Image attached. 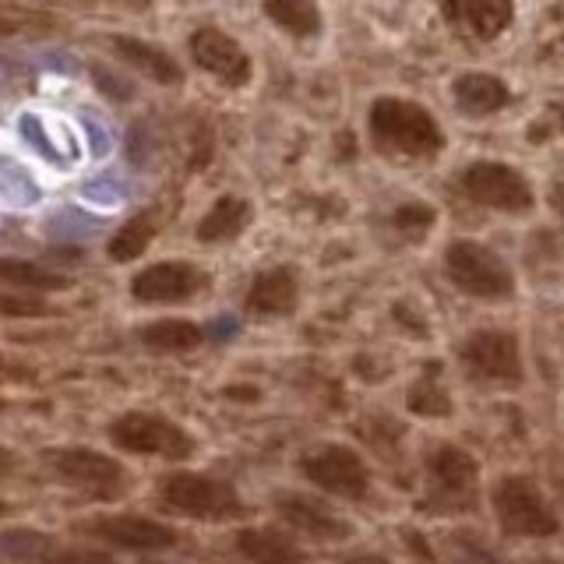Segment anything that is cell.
<instances>
[{
  "mask_svg": "<svg viewBox=\"0 0 564 564\" xmlns=\"http://www.w3.org/2000/svg\"><path fill=\"white\" fill-rule=\"evenodd\" d=\"M261 11L293 40H317L325 29V14L317 0H261Z\"/></svg>",
  "mask_w": 564,
  "mask_h": 564,
  "instance_id": "44dd1931",
  "label": "cell"
},
{
  "mask_svg": "<svg viewBox=\"0 0 564 564\" xmlns=\"http://www.w3.org/2000/svg\"><path fill=\"white\" fill-rule=\"evenodd\" d=\"M543 564H554V561H543Z\"/></svg>",
  "mask_w": 564,
  "mask_h": 564,
  "instance_id": "836d02e7",
  "label": "cell"
},
{
  "mask_svg": "<svg viewBox=\"0 0 564 564\" xmlns=\"http://www.w3.org/2000/svg\"><path fill=\"white\" fill-rule=\"evenodd\" d=\"M0 282H8V286H18L25 293H57L70 286L67 275L40 269V264H32V261H18V258H0Z\"/></svg>",
  "mask_w": 564,
  "mask_h": 564,
  "instance_id": "d4e9b609",
  "label": "cell"
},
{
  "mask_svg": "<svg viewBox=\"0 0 564 564\" xmlns=\"http://www.w3.org/2000/svg\"><path fill=\"white\" fill-rule=\"evenodd\" d=\"M155 498L163 505V511L181 519L229 522V519L247 516L237 487L205 473H166L155 487Z\"/></svg>",
  "mask_w": 564,
  "mask_h": 564,
  "instance_id": "3957f363",
  "label": "cell"
},
{
  "mask_svg": "<svg viewBox=\"0 0 564 564\" xmlns=\"http://www.w3.org/2000/svg\"><path fill=\"white\" fill-rule=\"evenodd\" d=\"M46 564H117V561L106 554H96V551H61V554L46 557Z\"/></svg>",
  "mask_w": 564,
  "mask_h": 564,
  "instance_id": "f546056e",
  "label": "cell"
},
{
  "mask_svg": "<svg viewBox=\"0 0 564 564\" xmlns=\"http://www.w3.org/2000/svg\"><path fill=\"white\" fill-rule=\"evenodd\" d=\"M8 466H11V452L0 445V469H8Z\"/></svg>",
  "mask_w": 564,
  "mask_h": 564,
  "instance_id": "4dcf8cb0",
  "label": "cell"
},
{
  "mask_svg": "<svg viewBox=\"0 0 564 564\" xmlns=\"http://www.w3.org/2000/svg\"><path fill=\"white\" fill-rule=\"evenodd\" d=\"M300 473H304L314 487L335 494V498L360 501L364 494L370 490V469H367V463L352 448H346V445L311 448L304 458H300Z\"/></svg>",
  "mask_w": 564,
  "mask_h": 564,
  "instance_id": "30bf717a",
  "label": "cell"
},
{
  "mask_svg": "<svg viewBox=\"0 0 564 564\" xmlns=\"http://www.w3.org/2000/svg\"><path fill=\"white\" fill-rule=\"evenodd\" d=\"M254 223V205L247 198H237V194H223V198H216L205 216L198 219V226H194V237H198V243H234L247 226Z\"/></svg>",
  "mask_w": 564,
  "mask_h": 564,
  "instance_id": "ffe728a7",
  "label": "cell"
},
{
  "mask_svg": "<svg viewBox=\"0 0 564 564\" xmlns=\"http://www.w3.org/2000/svg\"><path fill=\"white\" fill-rule=\"evenodd\" d=\"M405 405H410L413 416H452V395L448 388L441 384V364L431 360L427 367H423V375L410 384V395H405Z\"/></svg>",
  "mask_w": 564,
  "mask_h": 564,
  "instance_id": "cb8c5ba5",
  "label": "cell"
},
{
  "mask_svg": "<svg viewBox=\"0 0 564 564\" xmlns=\"http://www.w3.org/2000/svg\"><path fill=\"white\" fill-rule=\"evenodd\" d=\"M78 533L106 540L113 546H123V551H170L176 543V533L163 522L152 519H138V516H99L75 525Z\"/></svg>",
  "mask_w": 564,
  "mask_h": 564,
  "instance_id": "5bb4252c",
  "label": "cell"
},
{
  "mask_svg": "<svg viewBox=\"0 0 564 564\" xmlns=\"http://www.w3.org/2000/svg\"><path fill=\"white\" fill-rule=\"evenodd\" d=\"M448 557L455 564H501V557L494 554L487 543H480L476 533H452L448 536Z\"/></svg>",
  "mask_w": 564,
  "mask_h": 564,
  "instance_id": "4316f807",
  "label": "cell"
},
{
  "mask_svg": "<svg viewBox=\"0 0 564 564\" xmlns=\"http://www.w3.org/2000/svg\"><path fill=\"white\" fill-rule=\"evenodd\" d=\"M0 367H4V357H0Z\"/></svg>",
  "mask_w": 564,
  "mask_h": 564,
  "instance_id": "d6a6232c",
  "label": "cell"
},
{
  "mask_svg": "<svg viewBox=\"0 0 564 564\" xmlns=\"http://www.w3.org/2000/svg\"><path fill=\"white\" fill-rule=\"evenodd\" d=\"M4 511H8V505H4V501H0V516H4Z\"/></svg>",
  "mask_w": 564,
  "mask_h": 564,
  "instance_id": "1f68e13d",
  "label": "cell"
},
{
  "mask_svg": "<svg viewBox=\"0 0 564 564\" xmlns=\"http://www.w3.org/2000/svg\"><path fill=\"white\" fill-rule=\"evenodd\" d=\"M110 50L117 53V57L128 64L131 70H138L141 78H149L155 85H181L184 82V70L181 64H176L170 53L163 46H155L149 40H138V35H110Z\"/></svg>",
  "mask_w": 564,
  "mask_h": 564,
  "instance_id": "e0dca14e",
  "label": "cell"
},
{
  "mask_svg": "<svg viewBox=\"0 0 564 564\" xmlns=\"http://www.w3.org/2000/svg\"><path fill=\"white\" fill-rule=\"evenodd\" d=\"M458 360H463L466 375L473 381L498 384V388H519L525 378L522 367V346L519 335L508 328H476L458 346Z\"/></svg>",
  "mask_w": 564,
  "mask_h": 564,
  "instance_id": "8992f818",
  "label": "cell"
},
{
  "mask_svg": "<svg viewBox=\"0 0 564 564\" xmlns=\"http://www.w3.org/2000/svg\"><path fill=\"white\" fill-rule=\"evenodd\" d=\"M448 29L473 43H494L516 22V0H441Z\"/></svg>",
  "mask_w": 564,
  "mask_h": 564,
  "instance_id": "4fadbf2b",
  "label": "cell"
},
{
  "mask_svg": "<svg viewBox=\"0 0 564 564\" xmlns=\"http://www.w3.org/2000/svg\"><path fill=\"white\" fill-rule=\"evenodd\" d=\"M392 229L399 237H405L410 243H416V240H423L434 229V223H437V208L434 205H423V202H405V205H399L395 212H392Z\"/></svg>",
  "mask_w": 564,
  "mask_h": 564,
  "instance_id": "484cf974",
  "label": "cell"
},
{
  "mask_svg": "<svg viewBox=\"0 0 564 564\" xmlns=\"http://www.w3.org/2000/svg\"><path fill=\"white\" fill-rule=\"evenodd\" d=\"M427 473H431V484L441 498H473V487H476V476H480V463L458 445H441L431 458H427Z\"/></svg>",
  "mask_w": 564,
  "mask_h": 564,
  "instance_id": "ac0fdd59",
  "label": "cell"
},
{
  "mask_svg": "<svg viewBox=\"0 0 564 564\" xmlns=\"http://www.w3.org/2000/svg\"><path fill=\"white\" fill-rule=\"evenodd\" d=\"M61 8H106V11H145L149 0H50Z\"/></svg>",
  "mask_w": 564,
  "mask_h": 564,
  "instance_id": "f1b7e54d",
  "label": "cell"
},
{
  "mask_svg": "<svg viewBox=\"0 0 564 564\" xmlns=\"http://www.w3.org/2000/svg\"><path fill=\"white\" fill-rule=\"evenodd\" d=\"M187 50H191V61L226 88H243L254 75L251 53L240 46L237 35H229L216 25L194 29L187 40Z\"/></svg>",
  "mask_w": 564,
  "mask_h": 564,
  "instance_id": "8fae6325",
  "label": "cell"
},
{
  "mask_svg": "<svg viewBox=\"0 0 564 564\" xmlns=\"http://www.w3.org/2000/svg\"><path fill=\"white\" fill-rule=\"evenodd\" d=\"M237 551L254 564H304L300 543L279 529H243L237 533Z\"/></svg>",
  "mask_w": 564,
  "mask_h": 564,
  "instance_id": "7402d4cb",
  "label": "cell"
},
{
  "mask_svg": "<svg viewBox=\"0 0 564 564\" xmlns=\"http://www.w3.org/2000/svg\"><path fill=\"white\" fill-rule=\"evenodd\" d=\"M110 441L120 452H131V455H155V458H170V463H184V458L194 455V437L159 413H141L131 410L117 416L110 427H106Z\"/></svg>",
  "mask_w": 564,
  "mask_h": 564,
  "instance_id": "ba28073f",
  "label": "cell"
},
{
  "mask_svg": "<svg viewBox=\"0 0 564 564\" xmlns=\"http://www.w3.org/2000/svg\"><path fill=\"white\" fill-rule=\"evenodd\" d=\"M0 314H4V317H43V314H50V307L35 293L0 290Z\"/></svg>",
  "mask_w": 564,
  "mask_h": 564,
  "instance_id": "83f0119b",
  "label": "cell"
},
{
  "mask_svg": "<svg viewBox=\"0 0 564 564\" xmlns=\"http://www.w3.org/2000/svg\"><path fill=\"white\" fill-rule=\"evenodd\" d=\"M170 219L173 216H170L166 205H149V208L134 212V216L110 237V243H106V254H110V261H117V264L138 261L141 254L149 251V243L159 237V229H163Z\"/></svg>",
  "mask_w": 564,
  "mask_h": 564,
  "instance_id": "d6986e66",
  "label": "cell"
},
{
  "mask_svg": "<svg viewBox=\"0 0 564 564\" xmlns=\"http://www.w3.org/2000/svg\"><path fill=\"white\" fill-rule=\"evenodd\" d=\"M279 519L293 525L296 533H304L311 540H322V543H339L352 536V525L349 519H343L339 511L332 505L311 498V494H296V490H282L272 498Z\"/></svg>",
  "mask_w": 564,
  "mask_h": 564,
  "instance_id": "7c38bea8",
  "label": "cell"
},
{
  "mask_svg": "<svg viewBox=\"0 0 564 564\" xmlns=\"http://www.w3.org/2000/svg\"><path fill=\"white\" fill-rule=\"evenodd\" d=\"M138 339L152 352H191L205 343V328L187 317H159L138 332Z\"/></svg>",
  "mask_w": 564,
  "mask_h": 564,
  "instance_id": "603a6c76",
  "label": "cell"
},
{
  "mask_svg": "<svg viewBox=\"0 0 564 564\" xmlns=\"http://www.w3.org/2000/svg\"><path fill=\"white\" fill-rule=\"evenodd\" d=\"M367 134L384 159H402V163H431L448 145L441 120L423 102L405 96H378L370 102Z\"/></svg>",
  "mask_w": 564,
  "mask_h": 564,
  "instance_id": "6da1fadb",
  "label": "cell"
},
{
  "mask_svg": "<svg viewBox=\"0 0 564 564\" xmlns=\"http://www.w3.org/2000/svg\"><path fill=\"white\" fill-rule=\"evenodd\" d=\"M458 187H463V194L473 205L505 212V216H525V212L536 208L533 184H529L516 166L494 163V159H476V163H469L463 176H458Z\"/></svg>",
  "mask_w": 564,
  "mask_h": 564,
  "instance_id": "5b68a950",
  "label": "cell"
},
{
  "mask_svg": "<svg viewBox=\"0 0 564 564\" xmlns=\"http://www.w3.org/2000/svg\"><path fill=\"white\" fill-rule=\"evenodd\" d=\"M452 99H455V110L463 117L484 120V117L508 110L511 88L505 78L490 75V70H463V75L452 82Z\"/></svg>",
  "mask_w": 564,
  "mask_h": 564,
  "instance_id": "2e32d148",
  "label": "cell"
},
{
  "mask_svg": "<svg viewBox=\"0 0 564 564\" xmlns=\"http://www.w3.org/2000/svg\"><path fill=\"white\" fill-rule=\"evenodd\" d=\"M300 304V272L296 264H272L261 269L243 293V307L254 317H286Z\"/></svg>",
  "mask_w": 564,
  "mask_h": 564,
  "instance_id": "9a60e30c",
  "label": "cell"
},
{
  "mask_svg": "<svg viewBox=\"0 0 564 564\" xmlns=\"http://www.w3.org/2000/svg\"><path fill=\"white\" fill-rule=\"evenodd\" d=\"M212 286V275L187 258L152 261L141 272L131 275V296L145 307H170L187 304Z\"/></svg>",
  "mask_w": 564,
  "mask_h": 564,
  "instance_id": "9c48e42d",
  "label": "cell"
},
{
  "mask_svg": "<svg viewBox=\"0 0 564 564\" xmlns=\"http://www.w3.org/2000/svg\"><path fill=\"white\" fill-rule=\"evenodd\" d=\"M43 463L64 487H75L88 494V498H102V501L120 498L131 480L128 469L117 458L96 448H50L43 452Z\"/></svg>",
  "mask_w": 564,
  "mask_h": 564,
  "instance_id": "52a82bcc",
  "label": "cell"
},
{
  "mask_svg": "<svg viewBox=\"0 0 564 564\" xmlns=\"http://www.w3.org/2000/svg\"><path fill=\"white\" fill-rule=\"evenodd\" d=\"M494 511L508 536L519 540H551L557 536V511L543 498V490L529 476H501L494 487Z\"/></svg>",
  "mask_w": 564,
  "mask_h": 564,
  "instance_id": "277c9868",
  "label": "cell"
},
{
  "mask_svg": "<svg viewBox=\"0 0 564 564\" xmlns=\"http://www.w3.org/2000/svg\"><path fill=\"white\" fill-rule=\"evenodd\" d=\"M445 275L455 290H463L473 300H487V304H501V300L516 296V272H511L508 258H501L490 243L458 237L441 254Z\"/></svg>",
  "mask_w": 564,
  "mask_h": 564,
  "instance_id": "7a4b0ae2",
  "label": "cell"
}]
</instances>
